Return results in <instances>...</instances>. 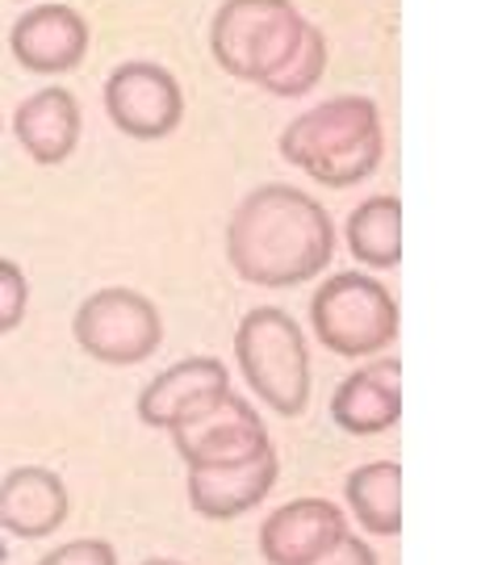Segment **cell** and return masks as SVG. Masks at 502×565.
<instances>
[{"label": "cell", "mask_w": 502, "mask_h": 565, "mask_svg": "<svg viewBox=\"0 0 502 565\" xmlns=\"http://www.w3.org/2000/svg\"><path fill=\"white\" fill-rule=\"evenodd\" d=\"M335 256V223L298 184L252 189L226 223V264L260 289H293L314 281Z\"/></svg>", "instance_id": "obj_1"}, {"label": "cell", "mask_w": 502, "mask_h": 565, "mask_svg": "<svg viewBox=\"0 0 502 565\" xmlns=\"http://www.w3.org/2000/svg\"><path fill=\"white\" fill-rule=\"evenodd\" d=\"M277 147H281V160L301 168L310 181L327 189H352L382 168V109L377 102L356 97V93L331 97L285 121Z\"/></svg>", "instance_id": "obj_2"}, {"label": "cell", "mask_w": 502, "mask_h": 565, "mask_svg": "<svg viewBox=\"0 0 502 565\" xmlns=\"http://www.w3.org/2000/svg\"><path fill=\"white\" fill-rule=\"evenodd\" d=\"M235 361L268 411L293 419L310 406V348L298 319L281 306H256L243 315L235 327Z\"/></svg>", "instance_id": "obj_3"}, {"label": "cell", "mask_w": 502, "mask_h": 565, "mask_svg": "<svg viewBox=\"0 0 502 565\" xmlns=\"http://www.w3.org/2000/svg\"><path fill=\"white\" fill-rule=\"evenodd\" d=\"M306 18L293 0H222L210 21V51L226 76L260 88L298 46Z\"/></svg>", "instance_id": "obj_4"}, {"label": "cell", "mask_w": 502, "mask_h": 565, "mask_svg": "<svg viewBox=\"0 0 502 565\" xmlns=\"http://www.w3.org/2000/svg\"><path fill=\"white\" fill-rule=\"evenodd\" d=\"M310 327L335 356H377L398 340V302L369 273H335L310 298Z\"/></svg>", "instance_id": "obj_5"}, {"label": "cell", "mask_w": 502, "mask_h": 565, "mask_svg": "<svg viewBox=\"0 0 502 565\" xmlns=\"http://www.w3.org/2000/svg\"><path fill=\"white\" fill-rule=\"evenodd\" d=\"M72 335L100 364H114V369L142 364L151 361L163 343L160 306L151 302L147 294H139V289L109 285V289L88 294L76 306Z\"/></svg>", "instance_id": "obj_6"}, {"label": "cell", "mask_w": 502, "mask_h": 565, "mask_svg": "<svg viewBox=\"0 0 502 565\" xmlns=\"http://www.w3.org/2000/svg\"><path fill=\"white\" fill-rule=\"evenodd\" d=\"M105 114L118 126L126 139L135 142H160L177 135L184 121V88L181 81L151 60L118 63L105 81Z\"/></svg>", "instance_id": "obj_7"}, {"label": "cell", "mask_w": 502, "mask_h": 565, "mask_svg": "<svg viewBox=\"0 0 502 565\" xmlns=\"http://www.w3.org/2000/svg\"><path fill=\"white\" fill-rule=\"evenodd\" d=\"M172 440H177V452H181V461L189 469L193 465L247 461V457H256L264 448H273L260 411L252 403H243L235 390H226L205 411H197L189 424L172 427Z\"/></svg>", "instance_id": "obj_8"}, {"label": "cell", "mask_w": 502, "mask_h": 565, "mask_svg": "<svg viewBox=\"0 0 502 565\" xmlns=\"http://www.w3.org/2000/svg\"><path fill=\"white\" fill-rule=\"evenodd\" d=\"M88 42H93V30H88L81 9L55 4V0L30 4L9 30L13 60L25 72H34V76H67V72H76L88 60Z\"/></svg>", "instance_id": "obj_9"}, {"label": "cell", "mask_w": 502, "mask_h": 565, "mask_svg": "<svg viewBox=\"0 0 502 565\" xmlns=\"http://www.w3.org/2000/svg\"><path fill=\"white\" fill-rule=\"evenodd\" d=\"M231 390V369L218 356H184L156 373L139 394V424L172 431Z\"/></svg>", "instance_id": "obj_10"}, {"label": "cell", "mask_w": 502, "mask_h": 565, "mask_svg": "<svg viewBox=\"0 0 502 565\" xmlns=\"http://www.w3.org/2000/svg\"><path fill=\"white\" fill-rule=\"evenodd\" d=\"M72 515V494L55 469L18 465L0 478V532L18 541L55 536Z\"/></svg>", "instance_id": "obj_11"}, {"label": "cell", "mask_w": 502, "mask_h": 565, "mask_svg": "<svg viewBox=\"0 0 502 565\" xmlns=\"http://www.w3.org/2000/svg\"><path fill=\"white\" fill-rule=\"evenodd\" d=\"M277 486V452L264 448L247 461L193 465L189 469V503L205 520H235L268 499Z\"/></svg>", "instance_id": "obj_12"}, {"label": "cell", "mask_w": 502, "mask_h": 565, "mask_svg": "<svg viewBox=\"0 0 502 565\" xmlns=\"http://www.w3.org/2000/svg\"><path fill=\"white\" fill-rule=\"evenodd\" d=\"M348 532V520L327 499H293L260 524V557L268 565H306Z\"/></svg>", "instance_id": "obj_13"}, {"label": "cell", "mask_w": 502, "mask_h": 565, "mask_svg": "<svg viewBox=\"0 0 502 565\" xmlns=\"http://www.w3.org/2000/svg\"><path fill=\"white\" fill-rule=\"evenodd\" d=\"M331 419L348 436H382L402 419V364L394 356L348 373L331 394Z\"/></svg>", "instance_id": "obj_14"}, {"label": "cell", "mask_w": 502, "mask_h": 565, "mask_svg": "<svg viewBox=\"0 0 502 565\" xmlns=\"http://www.w3.org/2000/svg\"><path fill=\"white\" fill-rule=\"evenodd\" d=\"M81 135H84L81 102L67 88H60V84L39 88L13 114V139L42 168H55V163L72 160L76 147H81Z\"/></svg>", "instance_id": "obj_15"}, {"label": "cell", "mask_w": 502, "mask_h": 565, "mask_svg": "<svg viewBox=\"0 0 502 565\" xmlns=\"http://www.w3.org/2000/svg\"><path fill=\"white\" fill-rule=\"evenodd\" d=\"M348 507L369 536H398L402 532V465L369 461L348 473Z\"/></svg>", "instance_id": "obj_16"}, {"label": "cell", "mask_w": 502, "mask_h": 565, "mask_svg": "<svg viewBox=\"0 0 502 565\" xmlns=\"http://www.w3.org/2000/svg\"><path fill=\"white\" fill-rule=\"evenodd\" d=\"M348 252L364 268H398L402 260V202L389 193H377L348 214L343 226Z\"/></svg>", "instance_id": "obj_17"}, {"label": "cell", "mask_w": 502, "mask_h": 565, "mask_svg": "<svg viewBox=\"0 0 502 565\" xmlns=\"http://www.w3.org/2000/svg\"><path fill=\"white\" fill-rule=\"evenodd\" d=\"M322 72H327V34H322L314 21H306V30H301L298 46L289 51V60H285L260 88L273 93V97L293 102V97H306V93L319 88Z\"/></svg>", "instance_id": "obj_18"}, {"label": "cell", "mask_w": 502, "mask_h": 565, "mask_svg": "<svg viewBox=\"0 0 502 565\" xmlns=\"http://www.w3.org/2000/svg\"><path fill=\"white\" fill-rule=\"evenodd\" d=\"M30 310V281L18 260H0V335L18 331Z\"/></svg>", "instance_id": "obj_19"}, {"label": "cell", "mask_w": 502, "mask_h": 565, "mask_svg": "<svg viewBox=\"0 0 502 565\" xmlns=\"http://www.w3.org/2000/svg\"><path fill=\"white\" fill-rule=\"evenodd\" d=\"M39 565H118V553L105 541H67V545L51 548Z\"/></svg>", "instance_id": "obj_20"}, {"label": "cell", "mask_w": 502, "mask_h": 565, "mask_svg": "<svg viewBox=\"0 0 502 565\" xmlns=\"http://www.w3.org/2000/svg\"><path fill=\"white\" fill-rule=\"evenodd\" d=\"M306 565H377V553L364 545L361 536H352V532H343L340 541L331 548H322L314 562Z\"/></svg>", "instance_id": "obj_21"}, {"label": "cell", "mask_w": 502, "mask_h": 565, "mask_svg": "<svg viewBox=\"0 0 502 565\" xmlns=\"http://www.w3.org/2000/svg\"><path fill=\"white\" fill-rule=\"evenodd\" d=\"M139 565H181V562H168V557H151V562H139Z\"/></svg>", "instance_id": "obj_22"}, {"label": "cell", "mask_w": 502, "mask_h": 565, "mask_svg": "<svg viewBox=\"0 0 502 565\" xmlns=\"http://www.w3.org/2000/svg\"><path fill=\"white\" fill-rule=\"evenodd\" d=\"M18 4H30V0H18Z\"/></svg>", "instance_id": "obj_23"}, {"label": "cell", "mask_w": 502, "mask_h": 565, "mask_svg": "<svg viewBox=\"0 0 502 565\" xmlns=\"http://www.w3.org/2000/svg\"><path fill=\"white\" fill-rule=\"evenodd\" d=\"M0 126H4V118H0Z\"/></svg>", "instance_id": "obj_24"}]
</instances>
